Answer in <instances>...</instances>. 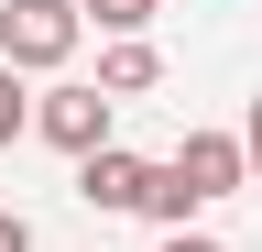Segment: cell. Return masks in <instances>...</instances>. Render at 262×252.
<instances>
[{"label":"cell","mask_w":262,"mask_h":252,"mask_svg":"<svg viewBox=\"0 0 262 252\" xmlns=\"http://www.w3.org/2000/svg\"><path fill=\"white\" fill-rule=\"evenodd\" d=\"M33 110H44V99H22V66H0V143H22Z\"/></svg>","instance_id":"7"},{"label":"cell","mask_w":262,"mask_h":252,"mask_svg":"<svg viewBox=\"0 0 262 252\" xmlns=\"http://www.w3.org/2000/svg\"><path fill=\"white\" fill-rule=\"evenodd\" d=\"M153 77H164V55H153V44H110V55H98V88H110V99H142Z\"/></svg>","instance_id":"5"},{"label":"cell","mask_w":262,"mask_h":252,"mask_svg":"<svg viewBox=\"0 0 262 252\" xmlns=\"http://www.w3.org/2000/svg\"><path fill=\"white\" fill-rule=\"evenodd\" d=\"M77 44H88V11H77V0H0V66L55 77Z\"/></svg>","instance_id":"2"},{"label":"cell","mask_w":262,"mask_h":252,"mask_svg":"<svg viewBox=\"0 0 262 252\" xmlns=\"http://www.w3.org/2000/svg\"><path fill=\"white\" fill-rule=\"evenodd\" d=\"M0 252H33V219L22 208H0Z\"/></svg>","instance_id":"8"},{"label":"cell","mask_w":262,"mask_h":252,"mask_svg":"<svg viewBox=\"0 0 262 252\" xmlns=\"http://www.w3.org/2000/svg\"><path fill=\"white\" fill-rule=\"evenodd\" d=\"M77 198L88 208H153V165H142V153H88V165H77Z\"/></svg>","instance_id":"4"},{"label":"cell","mask_w":262,"mask_h":252,"mask_svg":"<svg viewBox=\"0 0 262 252\" xmlns=\"http://www.w3.org/2000/svg\"><path fill=\"white\" fill-rule=\"evenodd\" d=\"M77 11H88V22H98L110 44H142V22L164 11V0H77Z\"/></svg>","instance_id":"6"},{"label":"cell","mask_w":262,"mask_h":252,"mask_svg":"<svg viewBox=\"0 0 262 252\" xmlns=\"http://www.w3.org/2000/svg\"><path fill=\"white\" fill-rule=\"evenodd\" d=\"M110 88H98V77H66V88H44V110H33V132H44L55 153H77V165H88V153H110Z\"/></svg>","instance_id":"3"},{"label":"cell","mask_w":262,"mask_h":252,"mask_svg":"<svg viewBox=\"0 0 262 252\" xmlns=\"http://www.w3.org/2000/svg\"><path fill=\"white\" fill-rule=\"evenodd\" d=\"M164 252H219V241H208V230H175V241H164Z\"/></svg>","instance_id":"10"},{"label":"cell","mask_w":262,"mask_h":252,"mask_svg":"<svg viewBox=\"0 0 262 252\" xmlns=\"http://www.w3.org/2000/svg\"><path fill=\"white\" fill-rule=\"evenodd\" d=\"M241 143H251V186H262V99H251V132H241Z\"/></svg>","instance_id":"9"},{"label":"cell","mask_w":262,"mask_h":252,"mask_svg":"<svg viewBox=\"0 0 262 252\" xmlns=\"http://www.w3.org/2000/svg\"><path fill=\"white\" fill-rule=\"evenodd\" d=\"M251 186V143L241 132H186L175 153L153 165V208L142 219H164V230H186L196 208H219V198H241Z\"/></svg>","instance_id":"1"}]
</instances>
